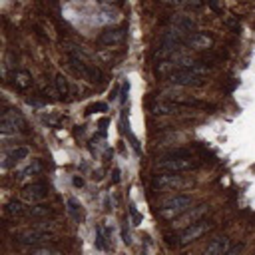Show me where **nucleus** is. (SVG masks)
<instances>
[{
	"mask_svg": "<svg viewBox=\"0 0 255 255\" xmlns=\"http://www.w3.org/2000/svg\"><path fill=\"white\" fill-rule=\"evenodd\" d=\"M24 130H26V120L20 114V110L12 108V110H6L2 114V120H0V132H2L4 136H16Z\"/></svg>",
	"mask_w": 255,
	"mask_h": 255,
	"instance_id": "nucleus-3",
	"label": "nucleus"
},
{
	"mask_svg": "<svg viewBox=\"0 0 255 255\" xmlns=\"http://www.w3.org/2000/svg\"><path fill=\"white\" fill-rule=\"evenodd\" d=\"M50 214H52V210H50L48 206H44V203H34V206L28 210V218H32V219H42V218H48Z\"/></svg>",
	"mask_w": 255,
	"mask_h": 255,
	"instance_id": "nucleus-20",
	"label": "nucleus"
},
{
	"mask_svg": "<svg viewBox=\"0 0 255 255\" xmlns=\"http://www.w3.org/2000/svg\"><path fill=\"white\" fill-rule=\"evenodd\" d=\"M182 108H187L183 102H164V100H158L151 104V114L154 116H174V114H180Z\"/></svg>",
	"mask_w": 255,
	"mask_h": 255,
	"instance_id": "nucleus-10",
	"label": "nucleus"
},
{
	"mask_svg": "<svg viewBox=\"0 0 255 255\" xmlns=\"http://www.w3.org/2000/svg\"><path fill=\"white\" fill-rule=\"evenodd\" d=\"M126 38V28H112V30H106L98 36V44L100 46H120Z\"/></svg>",
	"mask_w": 255,
	"mask_h": 255,
	"instance_id": "nucleus-13",
	"label": "nucleus"
},
{
	"mask_svg": "<svg viewBox=\"0 0 255 255\" xmlns=\"http://www.w3.org/2000/svg\"><path fill=\"white\" fill-rule=\"evenodd\" d=\"M122 237H124V243L130 245L132 243V237H130V231H128V219H124V225H122Z\"/></svg>",
	"mask_w": 255,
	"mask_h": 255,
	"instance_id": "nucleus-25",
	"label": "nucleus"
},
{
	"mask_svg": "<svg viewBox=\"0 0 255 255\" xmlns=\"http://www.w3.org/2000/svg\"><path fill=\"white\" fill-rule=\"evenodd\" d=\"M106 126H108V120H106V118H102V120H100V128H102V130H106Z\"/></svg>",
	"mask_w": 255,
	"mask_h": 255,
	"instance_id": "nucleus-31",
	"label": "nucleus"
},
{
	"mask_svg": "<svg viewBox=\"0 0 255 255\" xmlns=\"http://www.w3.org/2000/svg\"><path fill=\"white\" fill-rule=\"evenodd\" d=\"M191 203H193V197L191 195H172L168 199L162 201V206L158 210V216L164 219V221H174L176 218H180L182 214H185L189 208H191Z\"/></svg>",
	"mask_w": 255,
	"mask_h": 255,
	"instance_id": "nucleus-1",
	"label": "nucleus"
},
{
	"mask_svg": "<svg viewBox=\"0 0 255 255\" xmlns=\"http://www.w3.org/2000/svg\"><path fill=\"white\" fill-rule=\"evenodd\" d=\"M170 24H172V28L182 30L183 34H189V36H191V32H197V30H195L197 24H195V20H193L191 16H183V14L172 16V18H170Z\"/></svg>",
	"mask_w": 255,
	"mask_h": 255,
	"instance_id": "nucleus-16",
	"label": "nucleus"
},
{
	"mask_svg": "<svg viewBox=\"0 0 255 255\" xmlns=\"http://www.w3.org/2000/svg\"><path fill=\"white\" fill-rule=\"evenodd\" d=\"M68 208H70V214H72V216H74L78 221L84 218V216H82V210H80L82 206H80V203H78L74 197H70V199H68Z\"/></svg>",
	"mask_w": 255,
	"mask_h": 255,
	"instance_id": "nucleus-23",
	"label": "nucleus"
},
{
	"mask_svg": "<svg viewBox=\"0 0 255 255\" xmlns=\"http://www.w3.org/2000/svg\"><path fill=\"white\" fill-rule=\"evenodd\" d=\"M208 210H210L208 203H199V206H195V208H189L185 214H182L180 218H176V219H174L172 227L182 231V229H185V227H189V225H193V223L201 221V218L208 214Z\"/></svg>",
	"mask_w": 255,
	"mask_h": 255,
	"instance_id": "nucleus-6",
	"label": "nucleus"
},
{
	"mask_svg": "<svg viewBox=\"0 0 255 255\" xmlns=\"http://www.w3.org/2000/svg\"><path fill=\"white\" fill-rule=\"evenodd\" d=\"M185 185H189V180H185L180 174L162 172V174L151 178V187H154V189H182Z\"/></svg>",
	"mask_w": 255,
	"mask_h": 255,
	"instance_id": "nucleus-5",
	"label": "nucleus"
},
{
	"mask_svg": "<svg viewBox=\"0 0 255 255\" xmlns=\"http://www.w3.org/2000/svg\"><path fill=\"white\" fill-rule=\"evenodd\" d=\"M10 84H12V88L18 90V92H28V90L32 88L34 80H32V76H30L26 70H14V72L10 74Z\"/></svg>",
	"mask_w": 255,
	"mask_h": 255,
	"instance_id": "nucleus-15",
	"label": "nucleus"
},
{
	"mask_svg": "<svg viewBox=\"0 0 255 255\" xmlns=\"http://www.w3.org/2000/svg\"><path fill=\"white\" fill-rule=\"evenodd\" d=\"M241 251H243V245H235L233 249H229L225 255H241Z\"/></svg>",
	"mask_w": 255,
	"mask_h": 255,
	"instance_id": "nucleus-29",
	"label": "nucleus"
},
{
	"mask_svg": "<svg viewBox=\"0 0 255 255\" xmlns=\"http://www.w3.org/2000/svg\"><path fill=\"white\" fill-rule=\"evenodd\" d=\"M52 239V235L46 233L44 229L40 227H34V229H22L16 233V241L20 245H28V247H40V243L44 241H50Z\"/></svg>",
	"mask_w": 255,
	"mask_h": 255,
	"instance_id": "nucleus-9",
	"label": "nucleus"
},
{
	"mask_svg": "<svg viewBox=\"0 0 255 255\" xmlns=\"http://www.w3.org/2000/svg\"><path fill=\"white\" fill-rule=\"evenodd\" d=\"M38 174H42V162L40 160H32V164H28L22 172H18V180H22V178H32V176H38Z\"/></svg>",
	"mask_w": 255,
	"mask_h": 255,
	"instance_id": "nucleus-19",
	"label": "nucleus"
},
{
	"mask_svg": "<svg viewBox=\"0 0 255 255\" xmlns=\"http://www.w3.org/2000/svg\"><path fill=\"white\" fill-rule=\"evenodd\" d=\"M30 255H64L62 251L54 249V247H48V245H40V247H32Z\"/></svg>",
	"mask_w": 255,
	"mask_h": 255,
	"instance_id": "nucleus-22",
	"label": "nucleus"
},
{
	"mask_svg": "<svg viewBox=\"0 0 255 255\" xmlns=\"http://www.w3.org/2000/svg\"><path fill=\"white\" fill-rule=\"evenodd\" d=\"M48 195H50L48 185L42 183V182H32V183L24 185L22 191H20V197H22L24 201H28L30 206H34V203H42Z\"/></svg>",
	"mask_w": 255,
	"mask_h": 255,
	"instance_id": "nucleus-8",
	"label": "nucleus"
},
{
	"mask_svg": "<svg viewBox=\"0 0 255 255\" xmlns=\"http://www.w3.org/2000/svg\"><path fill=\"white\" fill-rule=\"evenodd\" d=\"M229 249H231V239L227 235H218L206 245L201 255H225Z\"/></svg>",
	"mask_w": 255,
	"mask_h": 255,
	"instance_id": "nucleus-11",
	"label": "nucleus"
},
{
	"mask_svg": "<svg viewBox=\"0 0 255 255\" xmlns=\"http://www.w3.org/2000/svg\"><path fill=\"white\" fill-rule=\"evenodd\" d=\"M208 4H210L218 14H223V4L219 2V0H208Z\"/></svg>",
	"mask_w": 255,
	"mask_h": 255,
	"instance_id": "nucleus-26",
	"label": "nucleus"
},
{
	"mask_svg": "<svg viewBox=\"0 0 255 255\" xmlns=\"http://www.w3.org/2000/svg\"><path fill=\"white\" fill-rule=\"evenodd\" d=\"M174 86H180V88H201L206 84V78H201L197 74H193L191 70L187 68H178L176 72H172V76L168 78Z\"/></svg>",
	"mask_w": 255,
	"mask_h": 255,
	"instance_id": "nucleus-7",
	"label": "nucleus"
},
{
	"mask_svg": "<svg viewBox=\"0 0 255 255\" xmlns=\"http://www.w3.org/2000/svg\"><path fill=\"white\" fill-rule=\"evenodd\" d=\"M28 154H30V149H28L26 146H16V147L8 149L6 154H4V160H2V168H4V170L14 168V166L20 164L22 160H26Z\"/></svg>",
	"mask_w": 255,
	"mask_h": 255,
	"instance_id": "nucleus-12",
	"label": "nucleus"
},
{
	"mask_svg": "<svg viewBox=\"0 0 255 255\" xmlns=\"http://www.w3.org/2000/svg\"><path fill=\"white\" fill-rule=\"evenodd\" d=\"M28 210H30V208H26L20 199H12V201L6 203L4 214H6L8 218H12V219H22V218H28Z\"/></svg>",
	"mask_w": 255,
	"mask_h": 255,
	"instance_id": "nucleus-17",
	"label": "nucleus"
},
{
	"mask_svg": "<svg viewBox=\"0 0 255 255\" xmlns=\"http://www.w3.org/2000/svg\"><path fill=\"white\" fill-rule=\"evenodd\" d=\"M156 168L160 172H168V174H183V172L195 170L197 164L191 158H172V156H166V158H162L156 164Z\"/></svg>",
	"mask_w": 255,
	"mask_h": 255,
	"instance_id": "nucleus-4",
	"label": "nucleus"
},
{
	"mask_svg": "<svg viewBox=\"0 0 255 255\" xmlns=\"http://www.w3.org/2000/svg\"><path fill=\"white\" fill-rule=\"evenodd\" d=\"M183 6H185V8H189V10H197V8H201V6H203V0H185Z\"/></svg>",
	"mask_w": 255,
	"mask_h": 255,
	"instance_id": "nucleus-24",
	"label": "nucleus"
},
{
	"mask_svg": "<svg viewBox=\"0 0 255 255\" xmlns=\"http://www.w3.org/2000/svg\"><path fill=\"white\" fill-rule=\"evenodd\" d=\"M96 247L100 251L110 249V245H108V233H106V227L104 225H98L96 227Z\"/></svg>",
	"mask_w": 255,
	"mask_h": 255,
	"instance_id": "nucleus-21",
	"label": "nucleus"
},
{
	"mask_svg": "<svg viewBox=\"0 0 255 255\" xmlns=\"http://www.w3.org/2000/svg\"><path fill=\"white\" fill-rule=\"evenodd\" d=\"M130 214H132V219H134V223H132V225H140V221H142V218H140V214H138V210H136V206H130Z\"/></svg>",
	"mask_w": 255,
	"mask_h": 255,
	"instance_id": "nucleus-27",
	"label": "nucleus"
},
{
	"mask_svg": "<svg viewBox=\"0 0 255 255\" xmlns=\"http://www.w3.org/2000/svg\"><path fill=\"white\" fill-rule=\"evenodd\" d=\"M96 110L106 112V110H108V106H106V104H92V106L88 108V114H92V112H96Z\"/></svg>",
	"mask_w": 255,
	"mask_h": 255,
	"instance_id": "nucleus-28",
	"label": "nucleus"
},
{
	"mask_svg": "<svg viewBox=\"0 0 255 255\" xmlns=\"http://www.w3.org/2000/svg\"><path fill=\"white\" fill-rule=\"evenodd\" d=\"M54 86H56V94H58L60 98H68V96L72 94V84H70V80H68L64 74H56Z\"/></svg>",
	"mask_w": 255,
	"mask_h": 255,
	"instance_id": "nucleus-18",
	"label": "nucleus"
},
{
	"mask_svg": "<svg viewBox=\"0 0 255 255\" xmlns=\"http://www.w3.org/2000/svg\"><path fill=\"white\" fill-rule=\"evenodd\" d=\"M120 182V170H114V183Z\"/></svg>",
	"mask_w": 255,
	"mask_h": 255,
	"instance_id": "nucleus-32",
	"label": "nucleus"
},
{
	"mask_svg": "<svg viewBox=\"0 0 255 255\" xmlns=\"http://www.w3.org/2000/svg\"><path fill=\"white\" fill-rule=\"evenodd\" d=\"M214 227H216L214 221H197V223H193V225H189V227H185V229H182V231L178 233L176 245H178V247H185V245L197 241L201 235H206L208 231H212Z\"/></svg>",
	"mask_w": 255,
	"mask_h": 255,
	"instance_id": "nucleus-2",
	"label": "nucleus"
},
{
	"mask_svg": "<svg viewBox=\"0 0 255 255\" xmlns=\"http://www.w3.org/2000/svg\"><path fill=\"white\" fill-rule=\"evenodd\" d=\"M162 2H164V4H174V6H176V4H183L185 0H162Z\"/></svg>",
	"mask_w": 255,
	"mask_h": 255,
	"instance_id": "nucleus-30",
	"label": "nucleus"
},
{
	"mask_svg": "<svg viewBox=\"0 0 255 255\" xmlns=\"http://www.w3.org/2000/svg\"><path fill=\"white\" fill-rule=\"evenodd\" d=\"M185 44H189L191 48H197V50H210V48H214L216 40L208 32H193L191 36H187Z\"/></svg>",
	"mask_w": 255,
	"mask_h": 255,
	"instance_id": "nucleus-14",
	"label": "nucleus"
}]
</instances>
